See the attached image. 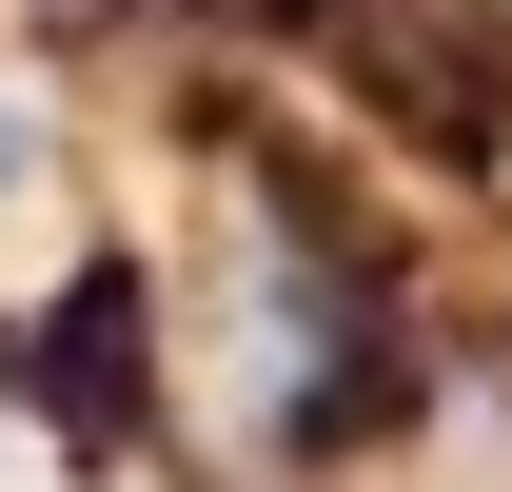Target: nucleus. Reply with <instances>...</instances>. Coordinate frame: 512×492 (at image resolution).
<instances>
[{"instance_id":"obj_1","label":"nucleus","mask_w":512,"mask_h":492,"mask_svg":"<svg viewBox=\"0 0 512 492\" xmlns=\"http://www.w3.org/2000/svg\"><path fill=\"white\" fill-rule=\"evenodd\" d=\"M40 394H60L79 433H119V414H138V276H79V296H60V335H40Z\"/></svg>"},{"instance_id":"obj_2","label":"nucleus","mask_w":512,"mask_h":492,"mask_svg":"<svg viewBox=\"0 0 512 492\" xmlns=\"http://www.w3.org/2000/svg\"><path fill=\"white\" fill-rule=\"evenodd\" d=\"M20 20H60V40H99V20H138V0H20Z\"/></svg>"},{"instance_id":"obj_3","label":"nucleus","mask_w":512,"mask_h":492,"mask_svg":"<svg viewBox=\"0 0 512 492\" xmlns=\"http://www.w3.org/2000/svg\"><path fill=\"white\" fill-rule=\"evenodd\" d=\"M0 197H20V119H0Z\"/></svg>"}]
</instances>
